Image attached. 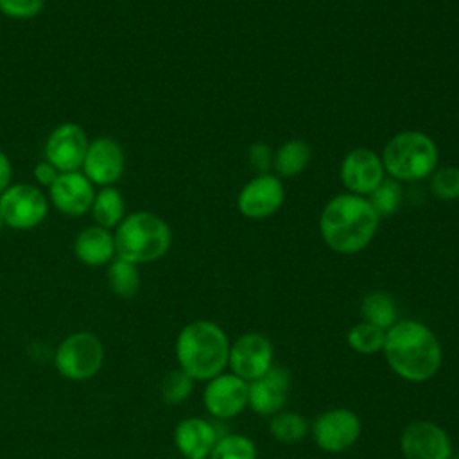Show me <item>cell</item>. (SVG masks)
Here are the masks:
<instances>
[{"instance_id": "cell-32", "label": "cell", "mask_w": 459, "mask_h": 459, "mask_svg": "<svg viewBox=\"0 0 459 459\" xmlns=\"http://www.w3.org/2000/svg\"><path fill=\"white\" fill-rule=\"evenodd\" d=\"M32 174H34V179H36L38 186L50 188L61 172L54 165H50L47 160H43V161L36 163Z\"/></svg>"}, {"instance_id": "cell-10", "label": "cell", "mask_w": 459, "mask_h": 459, "mask_svg": "<svg viewBox=\"0 0 459 459\" xmlns=\"http://www.w3.org/2000/svg\"><path fill=\"white\" fill-rule=\"evenodd\" d=\"M403 459H452L454 448L448 432L429 420L409 423L400 436Z\"/></svg>"}, {"instance_id": "cell-26", "label": "cell", "mask_w": 459, "mask_h": 459, "mask_svg": "<svg viewBox=\"0 0 459 459\" xmlns=\"http://www.w3.org/2000/svg\"><path fill=\"white\" fill-rule=\"evenodd\" d=\"M195 380L186 375L181 368L170 369L163 375L160 382V398L167 405H181L186 402L194 391Z\"/></svg>"}, {"instance_id": "cell-1", "label": "cell", "mask_w": 459, "mask_h": 459, "mask_svg": "<svg viewBox=\"0 0 459 459\" xmlns=\"http://www.w3.org/2000/svg\"><path fill=\"white\" fill-rule=\"evenodd\" d=\"M382 353L391 371L412 384L434 378L443 362V348L437 335L416 319H398L385 330Z\"/></svg>"}, {"instance_id": "cell-19", "label": "cell", "mask_w": 459, "mask_h": 459, "mask_svg": "<svg viewBox=\"0 0 459 459\" xmlns=\"http://www.w3.org/2000/svg\"><path fill=\"white\" fill-rule=\"evenodd\" d=\"M74 253L77 260L88 267L108 265L115 256V235L111 230L97 224L81 230L74 240Z\"/></svg>"}, {"instance_id": "cell-11", "label": "cell", "mask_w": 459, "mask_h": 459, "mask_svg": "<svg viewBox=\"0 0 459 459\" xmlns=\"http://www.w3.org/2000/svg\"><path fill=\"white\" fill-rule=\"evenodd\" d=\"M90 140L86 131L75 122L56 126L45 142V160L59 172L81 170Z\"/></svg>"}, {"instance_id": "cell-25", "label": "cell", "mask_w": 459, "mask_h": 459, "mask_svg": "<svg viewBox=\"0 0 459 459\" xmlns=\"http://www.w3.org/2000/svg\"><path fill=\"white\" fill-rule=\"evenodd\" d=\"M384 341H385V330L364 321L351 326L346 333L348 346L360 355H375L382 351Z\"/></svg>"}, {"instance_id": "cell-2", "label": "cell", "mask_w": 459, "mask_h": 459, "mask_svg": "<svg viewBox=\"0 0 459 459\" xmlns=\"http://www.w3.org/2000/svg\"><path fill=\"white\" fill-rule=\"evenodd\" d=\"M378 219L366 197L341 194L323 208L319 231L330 249L341 255H353L371 242L378 228Z\"/></svg>"}, {"instance_id": "cell-30", "label": "cell", "mask_w": 459, "mask_h": 459, "mask_svg": "<svg viewBox=\"0 0 459 459\" xmlns=\"http://www.w3.org/2000/svg\"><path fill=\"white\" fill-rule=\"evenodd\" d=\"M45 7V0H0V13L13 20H30Z\"/></svg>"}, {"instance_id": "cell-7", "label": "cell", "mask_w": 459, "mask_h": 459, "mask_svg": "<svg viewBox=\"0 0 459 459\" xmlns=\"http://www.w3.org/2000/svg\"><path fill=\"white\" fill-rule=\"evenodd\" d=\"M0 213L4 226L20 231L32 230L45 221L48 201L39 186L14 183L0 195Z\"/></svg>"}, {"instance_id": "cell-18", "label": "cell", "mask_w": 459, "mask_h": 459, "mask_svg": "<svg viewBox=\"0 0 459 459\" xmlns=\"http://www.w3.org/2000/svg\"><path fill=\"white\" fill-rule=\"evenodd\" d=\"M217 439L213 423L204 418L190 416L174 427V445L185 459H208Z\"/></svg>"}, {"instance_id": "cell-13", "label": "cell", "mask_w": 459, "mask_h": 459, "mask_svg": "<svg viewBox=\"0 0 459 459\" xmlns=\"http://www.w3.org/2000/svg\"><path fill=\"white\" fill-rule=\"evenodd\" d=\"M126 170V154L122 145L109 138L99 136L90 142L81 172L99 186H113Z\"/></svg>"}, {"instance_id": "cell-27", "label": "cell", "mask_w": 459, "mask_h": 459, "mask_svg": "<svg viewBox=\"0 0 459 459\" xmlns=\"http://www.w3.org/2000/svg\"><path fill=\"white\" fill-rule=\"evenodd\" d=\"M208 459H258L256 445L244 434L221 436Z\"/></svg>"}, {"instance_id": "cell-8", "label": "cell", "mask_w": 459, "mask_h": 459, "mask_svg": "<svg viewBox=\"0 0 459 459\" xmlns=\"http://www.w3.org/2000/svg\"><path fill=\"white\" fill-rule=\"evenodd\" d=\"M316 445L328 454H341L351 448L362 432V421L351 409L335 407L321 412L312 423Z\"/></svg>"}, {"instance_id": "cell-29", "label": "cell", "mask_w": 459, "mask_h": 459, "mask_svg": "<svg viewBox=\"0 0 459 459\" xmlns=\"http://www.w3.org/2000/svg\"><path fill=\"white\" fill-rule=\"evenodd\" d=\"M430 192L441 201L459 199V169L441 167L434 170L430 179Z\"/></svg>"}, {"instance_id": "cell-4", "label": "cell", "mask_w": 459, "mask_h": 459, "mask_svg": "<svg viewBox=\"0 0 459 459\" xmlns=\"http://www.w3.org/2000/svg\"><path fill=\"white\" fill-rule=\"evenodd\" d=\"M170 244V226L165 219L151 212H133L115 228L117 256L136 265L160 260L167 255Z\"/></svg>"}, {"instance_id": "cell-24", "label": "cell", "mask_w": 459, "mask_h": 459, "mask_svg": "<svg viewBox=\"0 0 459 459\" xmlns=\"http://www.w3.org/2000/svg\"><path fill=\"white\" fill-rule=\"evenodd\" d=\"M271 436L285 445L301 441L308 434V423L299 412L280 411L269 420Z\"/></svg>"}, {"instance_id": "cell-33", "label": "cell", "mask_w": 459, "mask_h": 459, "mask_svg": "<svg viewBox=\"0 0 459 459\" xmlns=\"http://www.w3.org/2000/svg\"><path fill=\"white\" fill-rule=\"evenodd\" d=\"M13 174L14 170L9 156L4 151H0V195L13 185Z\"/></svg>"}, {"instance_id": "cell-16", "label": "cell", "mask_w": 459, "mask_h": 459, "mask_svg": "<svg viewBox=\"0 0 459 459\" xmlns=\"http://www.w3.org/2000/svg\"><path fill=\"white\" fill-rule=\"evenodd\" d=\"M341 179L355 195L371 194L384 179L380 156L366 147L353 149L341 163Z\"/></svg>"}, {"instance_id": "cell-23", "label": "cell", "mask_w": 459, "mask_h": 459, "mask_svg": "<svg viewBox=\"0 0 459 459\" xmlns=\"http://www.w3.org/2000/svg\"><path fill=\"white\" fill-rule=\"evenodd\" d=\"M310 160V147L303 140L285 142L274 154L273 165L280 176H296L299 174Z\"/></svg>"}, {"instance_id": "cell-6", "label": "cell", "mask_w": 459, "mask_h": 459, "mask_svg": "<svg viewBox=\"0 0 459 459\" xmlns=\"http://www.w3.org/2000/svg\"><path fill=\"white\" fill-rule=\"evenodd\" d=\"M104 364V344L102 341L86 330L66 335L56 353L54 366L57 373L74 382L93 378Z\"/></svg>"}, {"instance_id": "cell-35", "label": "cell", "mask_w": 459, "mask_h": 459, "mask_svg": "<svg viewBox=\"0 0 459 459\" xmlns=\"http://www.w3.org/2000/svg\"><path fill=\"white\" fill-rule=\"evenodd\" d=\"M452 459H459V454H454V455H452Z\"/></svg>"}, {"instance_id": "cell-28", "label": "cell", "mask_w": 459, "mask_h": 459, "mask_svg": "<svg viewBox=\"0 0 459 459\" xmlns=\"http://www.w3.org/2000/svg\"><path fill=\"white\" fill-rule=\"evenodd\" d=\"M368 201L378 217H387L400 208L402 188L394 179H382V183L369 194Z\"/></svg>"}, {"instance_id": "cell-20", "label": "cell", "mask_w": 459, "mask_h": 459, "mask_svg": "<svg viewBox=\"0 0 459 459\" xmlns=\"http://www.w3.org/2000/svg\"><path fill=\"white\" fill-rule=\"evenodd\" d=\"M90 212H91L97 226L113 230L126 217L124 195L115 186H102L99 192H95L93 204H91Z\"/></svg>"}, {"instance_id": "cell-22", "label": "cell", "mask_w": 459, "mask_h": 459, "mask_svg": "<svg viewBox=\"0 0 459 459\" xmlns=\"http://www.w3.org/2000/svg\"><path fill=\"white\" fill-rule=\"evenodd\" d=\"M360 316L364 323H369L382 330H389L398 321L394 299L380 290H373L362 298Z\"/></svg>"}, {"instance_id": "cell-15", "label": "cell", "mask_w": 459, "mask_h": 459, "mask_svg": "<svg viewBox=\"0 0 459 459\" xmlns=\"http://www.w3.org/2000/svg\"><path fill=\"white\" fill-rule=\"evenodd\" d=\"M95 197L93 183L81 172H61L48 188V199L57 212L68 217H81L91 210Z\"/></svg>"}, {"instance_id": "cell-3", "label": "cell", "mask_w": 459, "mask_h": 459, "mask_svg": "<svg viewBox=\"0 0 459 459\" xmlns=\"http://www.w3.org/2000/svg\"><path fill=\"white\" fill-rule=\"evenodd\" d=\"M230 344L231 341L217 323L195 319L185 325L176 337L178 368L194 380L208 382L228 368Z\"/></svg>"}, {"instance_id": "cell-14", "label": "cell", "mask_w": 459, "mask_h": 459, "mask_svg": "<svg viewBox=\"0 0 459 459\" xmlns=\"http://www.w3.org/2000/svg\"><path fill=\"white\" fill-rule=\"evenodd\" d=\"M292 375L281 364H273L260 378L249 382L247 407L258 416H274L283 411L290 393Z\"/></svg>"}, {"instance_id": "cell-17", "label": "cell", "mask_w": 459, "mask_h": 459, "mask_svg": "<svg viewBox=\"0 0 459 459\" xmlns=\"http://www.w3.org/2000/svg\"><path fill=\"white\" fill-rule=\"evenodd\" d=\"M283 185L276 176L260 174L251 179L238 194V212L249 219H262L273 215L283 203Z\"/></svg>"}, {"instance_id": "cell-21", "label": "cell", "mask_w": 459, "mask_h": 459, "mask_svg": "<svg viewBox=\"0 0 459 459\" xmlns=\"http://www.w3.org/2000/svg\"><path fill=\"white\" fill-rule=\"evenodd\" d=\"M106 278H108V285L109 290L122 298V299H131L138 294L140 285H142V278H140V271L138 265L115 256L109 264H108V271H106Z\"/></svg>"}, {"instance_id": "cell-12", "label": "cell", "mask_w": 459, "mask_h": 459, "mask_svg": "<svg viewBox=\"0 0 459 459\" xmlns=\"http://www.w3.org/2000/svg\"><path fill=\"white\" fill-rule=\"evenodd\" d=\"M247 389L249 382L224 371L206 382L203 405L217 420L237 418L247 407Z\"/></svg>"}, {"instance_id": "cell-31", "label": "cell", "mask_w": 459, "mask_h": 459, "mask_svg": "<svg viewBox=\"0 0 459 459\" xmlns=\"http://www.w3.org/2000/svg\"><path fill=\"white\" fill-rule=\"evenodd\" d=\"M249 163L253 165L255 170H258L260 174H265V170L273 165V152L269 149V145L265 143H255L249 147Z\"/></svg>"}, {"instance_id": "cell-34", "label": "cell", "mask_w": 459, "mask_h": 459, "mask_svg": "<svg viewBox=\"0 0 459 459\" xmlns=\"http://www.w3.org/2000/svg\"><path fill=\"white\" fill-rule=\"evenodd\" d=\"M4 226V219H2V213H0V228Z\"/></svg>"}, {"instance_id": "cell-9", "label": "cell", "mask_w": 459, "mask_h": 459, "mask_svg": "<svg viewBox=\"0 0 459 459\" xmlns=\"http://www.w3.org/2000/svg\"><path fill=\"white\" fill-rule=\"evenodd\" d=\"M274 364V348L260 332H246L230 344L228 368L246 382L265 375Z\"/></svg>"}, {"instance_id": "cell-5", "label": "cell", "mask_w": 459, "mask_h": 459, "mask_svg": "<svg viewBox=\"0 0 459 459\" xmlns=\"http://www.w3.org/2000/svg\"><path fill=\"white\" fill-rule=\"evenodd\" d=\"M382 165L393 179H423L436 170L437 147L425 133L403 131L385 143Z\"/></svg>"}]
</instances>
